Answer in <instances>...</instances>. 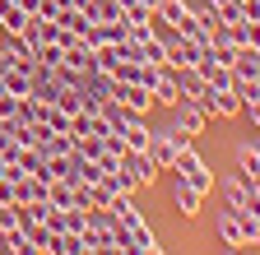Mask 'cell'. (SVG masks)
Instances as JSON below:
<instances>
[{
  "mask_svg": "<svg viewBox=\"0 0 260 255\" xmlns=\"http://www.w3.org/2000/svg\"><path fill=\"white\" fill-rule=\"evenodd\" d=\"M172 172H177V176H181L190 190H200V195L209 200V190H214V172H209V163H205V158L195 153L190 144H186V149L172 158Z\"/></svg>",
  "mask_w": 260,
  "mask_h": 255,
  "instance_id": "obj_1",
  "label": "cell"
},
{
  "mask_svg": "<svg viewBox=\"0 0 260 255\" xmlns=\"http://www.w3.org/2000/svg\"><path fill=\"white\" fill-rule=\"evenodd\" d=\"M186 144H190V135L177 130V125H168V130H153V135H149V149H144V153H149V163H153L158 172H172V158H177Z\"/></svg>",
  "mask_w": 260,
  "mask_h": 255,
  "instance_id": "obj_2",
  "label": "cell"
},
{
  "mask_svg": "<svg viewBox=\"0 0 260 255\" xmlns=\"http://www.w3.org/2000/svg\"><path fill=\"white\" fill-rule=\"evenodd\" d=\"M223 200H228V209H233V213H260V190H255L242 172L223 186Z\"/></svg>",
  "mask_w": 260,
  "mask_h": 255,
  "instance_id": "obj_3",
  "label": "cell"
},
{
  "mask_svg": "<svg viewBox=\"0 0 260 255\" xmlns=\"http://www.w3.org/2000/svg\"><path fill=\"white\" fill-rule=\"evenodd\" d=\"M112 98L135 116H149V107H153V93L144 84H130V79H112Z\"/></svg>",
  "mask_w": 260,
  "mask_h": 255,
  "instance_id": "obj_4",
  "label": "cell"
},
{
  "mask_svg": "<svg viewBox=\"0 0 260 255\" xmlns=\"http://www.w3.org/2000/svg\"><path fill=\"white\" fill-rule=\"evenodd\" d=\"M121 172L135 176V186H153V181H158V167L149 163L144 149H125V153H121Z\"/></svg>",
  "mask_w": 260,
  "mask_h": 255,
  "instance_id": "obj_5",
  "label": "cell"
},
{
  "mask_svg": "<svg viewBox=\"0 0 260 255\" xmlns=\"http://www.w3.org/2000/svg\"><path fill=\"white\" fill-rule=\"evenodd\" d=\"M200 204H205V195H200V190H190V186L172 172V209H177L181 218H195V213H200Z\"/></svg>",
  "mask_w": 260,
  "mask_h": 255,
  "instance_id": "obj_6",
  "label": "cell"
},
{
  "mask_svg": "<svg viewBox=\"0 0 260 255\" xmlns=\"http://www.w3.org/2000/svg\"><path fill=\"white\" fill-rule=\"evenodd\" d=\"M168 112H172V121H168V125H177V130H186L190 139H195V135L205 130V112L195 107V102H177V107H168Z\"/></svg>",
  "mask_w": 260,
  "mask_h": 255,
  "instance_id": "obj_7",
  "label": "cell"
},
{
  "mask_svg": "<svg viewBox=\"0 0 260 255\" xmlns=\"http://www.w3.org/2000/svg\"><path fill=\"white\" fill-rule=\"evenodd\" d=\"M177 88H181V102H195V98H205L209 93V84H205V75L195 70V65H177Z\"/></svg>",
  "mask_w": 260,
  "mask_h": 255,
  "instance_id": "obj_8",
  "label": "cell"
},
{
  "mask_svg": "<svg viewBox=\"0 0 260 255\" xmlns=\"http://www.w3.org/2000/svg\"><path fill=\"white\" fill-rule=\"evenodd\" d=\"M84 14H88V23H125L121 0H84Z\"/></svg>",
  "mask_w": 260,
  "mask_h": 255,
  "instance_id": "obj_9",
  "label": "cell"
},
{
  "mask_svg": "<svg viewBox=\"0 0 260 255\" xmlns=\"http://www.w3.org/2000/svg\"><path fill=\"white\" fill-rule=\"evenodd\" d=\"M125 33H130L125 23H88L84 42H88V47H107V42H125Z\"/></svg>",
  "mask_w": 260,
  "mask_h": 255,
  "instance_id": "obj_10",
  "label": "cell"
},
{
  "mask_svg": "<svg viewBox=\"0 0 260 255\" xmlns=\"http://www.w3.org/2000/svg\"><path fill=\"white\" fill-rule=\"evenodd\" d=\"M121 139H125V149H149V121L144 116H125V125H121V130H116Z\"/></svg>",
  "mask_w": 260,
  "mask_h": 255,
  "instance_id": "obj_11",
  "label": "cell"
},
{
  "mask_svg": "<svg viewBox=\"0 0 260 255\" xmlns=\"http://www.w3.org/2000/svg\"><path fill=\"white\" fill-rule=\"evenodd\" d=\"M218 237H223V246H233V250H246V237H242V223H237V213L233 209H223L218 218Z\"/></svg>",
  "mask_w": 260,
  "mask_h": 255,
  "instance_id": "obj_12",
  "label": "cell"
},
{
  "mask_svg": "<svg viewBox=\"0 0 260 255\" xmlns=\"http://www.w3.org/2000/svg\"><path fill=\"white\" fill-rule=\"evenodd\" d=\"M233 75H237V79H260V51L237 47V56H233Z\"/></svg>",
  "mask_w": 260,
  "mask_h": 255,
  "instance_id": "obj_13",
  "label": "cell"
},
{
  "mask_svg": "<svg viewBox=\"0 0 260 255\" xmlns=\"http://www.w3.org/2000/svg\"><path fill=\"white\" fill-rule=\"evenodd\" d=\"M28 75L32 70H23V65H5L0 70V84H5V93H14V98H28Z\"/></svg>",
  "mask_w": 260,
  "mask_h": 255,
  "instance_id": "obj_14",
  "label": "cell"
},
{
  "mask_svg": "<svg viewBox=\"0 0 260 255\" xmlns=\"http://www.w3.org/2000/svg\"><path fill=\"white\" fill-rule=\"evenodd\" d=\"M177 33H181L186 42H195V47H209V28L200 23V14H195V10H190V14L177 23Z\"/></svg>",
  "mask_w": 260,
  "mask_h": 255,
  "instance_id": "obj_15",
  "label": "cell"
},
{
  "mask_svg": "<svg viewBox=\"0 0 260 255\" xmlns=\"http://www.w3.org/2000/svg\"><path fill=\"white\" fill-rule=\"evenodd\" d=\"M47 204H56V209H79L75 186H70V181H51V186H47Z\"/></svg>",
  "mask_w": 260,
  "mask_h": 255,
  "instance_id": "obj_16",
  "label": "cell"
},
{
  "mask_svg": "<svg viewBox=\"0 0 260 255\" xmlns=\"http://www.w3.org/2000/svg\"><path fill=\"white\" fill-rule=\"evenodd\" d=\"M233 33H237V47L260 51V19H237V23H233Z\"/></svg>",
  "mask_w": 260,
  "mask_h": 255,
  "instance_id": "obj_17",
  "label": "cell"
},
{
  "mask_svg": "<svg viewBox=\"0 0 260 255\" xmlns=\"http://www.w3.org/2000/svg\"><path fill=\"white\" fill-rule=\"evenodd\" d=\"M186 14H190V5H186V0H162V5L153 10V19H158V23H172V28H177Z\"/></svg>",
  "mask_w": 260,
  "mask_h": 255,
  "instance_id": "obj_18",
  "label": "cell"
},
{
  "mask_svg": "<svg viewBox=\"0 0 260 255\" xmlns=\"http://www.w3.org/2000/svg\"><path fill=\"white\" fill-rule=\"evenodd\" d=\"M153 102H162V107H177V102H181V88H177L172 75H162V79L153 84Z\"/></svg>",
  "mask_w": 260,
  "mask_h": 255,
  "instance_id": "obj_19",
  "label": "cell"
},
{
  "mask_svg": "<svg viewBox=\"0 0 260 255\" xmlns=\"http://www.w3.org/2000/svg\"><path fill=\"white\" fill-rule=\"evenodd\" d=\"M103 186L112 190V195H135V190H140V186H135V176H125L121 167H116V172H107V176H103Z\"/></svg>",
  "mask_w": 260,
  "mask_h": 255,
  "instance_id": "obj_20",
  "label": "cell"
},
{
  "mask_svg": "<svg viewBox=\"0 0 260 255\" xmlns=\"http://www.w3.org/2000/svg\"><path fill=\"white\" fill-rule=\"evenodd\" d=\"M237 167H242V176H255L260 172V149L255 144H237Z\"/></svg>",
  "mask_w": 260,
  "mask_h": 255,
  "instance_id": "obj_21",
  "label": "cell"
},
{
  "mask_svg": "<svg viewBox=\"0 0 260 255\" xmlns=\"http://www.w3.org/2000/svg\"><path fill=\"white\" fill-rule=\"evenodd\" d=\"M56 23H60V28H70V33H79V38L88 33V14H84V10H60Z\"/></svg>",
  "mask_w": 260,
  "mask_h": 255,
  "instance_id": "obj_22",
  "label": "cell"
},
{
  "mask_svg": "<svg viewBox=\"0 0 260 255\" xmlns=\"http://www.w3.org/2000/svg\"><path fill=\"white\" fill-rule=\"evenodd\" d=\"M237 112H242V98H237L233 88H223L218 102H214V116H237Z\"/></svg>",
  "mask_w": 260,
  "mask_h": 255,
  "instance_id": "obj_23",
  "label": "cell"
},
{
  "mask_svg": "<svg viewBox=\"0 0 260 255\" xmlns=\"http://www.w3.org/2000/svg\"><path fill=\"white\" fill-rule=\"evenodd\" d=\"M42 121L51 125V130H60V135H70V116H65L60 107H42Z\"/></svg>",
  "mask_w": 260,
  "mask_h": 255,
  "instance_id": "obj_24",
  "label": "cell"
},
{
  "mask_svg": "<svg viewBox=\"0 0 260 255\" xmlns=\"http://www.w3.org/2000/svg\"><path fill=\"white\" fill-rule=\"evenodd\" d=\"M19 116V98L14 93H0V121H14Z\"/></svg>",
  "mask_w": 260,
  "mask_h": 255,
  "instance_id": "obj_25",
  "label": "cell"
},
{
  "mask_svg": "<svg viewBox=\"0 0 260 255\" xmlns=\"http://www.w3.org/2000/svg\"><path fill=\"white\" fill-rule=\"evenodd\" d=\"M195 14H200V23H205V28H214V23H228V19H223V14H218L214 5H205V10H195Z\"/></svg>",
  "mask_w": 260,
  "mask_h": 255,
  "instance_id": "obj_26",
  "label": "cell"
},
{
  "mask_svg": "<svg viewBox=\"0 0 260 255\" xmlns=\"http://www.w3.org/2000/svg\"><path fill=\"white\" fill-rule=\"evenodd\" d=\"M246 112H251V121L260 125V98H255V102H246Z\"/></svg>",
  "mask_w": 260,
  "mask_h": 255,
  "instance_id": "obj_27",
  "label": "cell"
},
{
  "mask_svg": "<svg viewBox=\"0 0 260 255\" xmlns=\"http://www.w3.org/2000/svg\"><path fill=\"white\" fill-rule=\"evenodd\" d=\"M140 5H144V10H158V5H162V0H140Z\"/></svg>",
  "mask_w": 260,
  "mask_h": 255,
  "instance_id": "obj_28",
  "label": "cell"
},
{
  "mask_svg": "<svg viewBox=\"0 0 260 255\" xmlns=\"http://www.w3.org/2000/svg\"><path fill=\"white\" fill-rule=\"evenodd\" d=\"M75 255H98V250H93V246H79V250H75Z\"/></svg>",
  "mask_w": 260,
  "mask_h": 255,
  "instance_id": "obj_29",
  "label": "cell"
},
{
  "mask_svg": "<svg viewBox=\"0 0 260 255\" xmlns=\"http://www.w3.org/2000/svg\"><path fill=\"white\" fill-rule=\"evenodd\" d=\"M5 65H10V60H5V51H0V70H5Z\"/></svg>",
  "mask_w": 260,
  "mask_h": 255,
  "instance_id": "obj_30",
  "label": "cell"
},
{
  "mask_svg": "<svg viewBox=\"0 0 260 255\" xmlns=\"http://www.w3.org/2000/svg\"><path fill=\"white\" fill-rule=\"evenodd\" d=\"M223 255H242V250H233V246H228V250H223Z\"/></svg>",
  "mask_w": 260,
  "mask_h": 255,
  "instance_id": "obj_31",
  "label": "cell"
},
{
  "mask_svg": "<svg viewBox=\"0 0 260 255\" xmlns=\"http://www.w3.org/2000/svg\"><path fill=\"white\" fill-rule=\"evenodd\" d=\"M0 38H5V23H0Z\"/></svg>",
  "mask_w": 260,
  "mask_h": 255,
  "instance_id": "obj_32",
  "label": "cell"
},
{
  "mask_svg": "<svg viewBox=\"0 0 260 255\" xmlns=\"http://www.w3.org/2000/svg\"><path fill=\"white\" fill-rule=\"evenodd\" d=\"M0 130H5V121H0Z\"/></svg>",
  "mask_w": 260,
  "mask_h": 255,
  "instance_id": "obj_33",
  "label": "cell"
}]
</instances>
